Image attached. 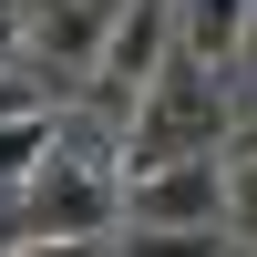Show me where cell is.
Instances as JSON below:
<instances>
[{
  "label": "cell",
  "instance_id": "6da1fadb",
  "mask_svg": "<svg viewBox=\"0 0 257 257\" xmlns=\"http://www.w3.org/2000/svg\"><path fill=\"white\" fill-rule=\"evenodd\" d=\"M226 134H247V82H237V62L165 52L155 72H144L134 113H123L113 175H134V165H185V155H226Z\"/></svg>",
  "mask_w": 257,
  "mask_h": 257
},
{
  "label": "cell",
  "instance_id": "7a4b0ae2",
  "mask_svg": "<svg viewBox=\"0 0 257 257\" xmlns=\"http://www.w3.org/2000/svg\"><path fill=\"white\" fill-rule=\"evenodd\" d=\"M11 206H21V247H93V237L123 226L113 165H62V155H41L31 175L11 185Z\"/></svg>",
  "mask_w": 257,
  "mask_h": 257
},
{
  "label": "cell",
  "instance_id": "3957f363",
  "mask_svg": "<svg viewBox=\"0 0 257 257\" xmlns=\"http://www.w3.org/2000/svg\"><path fill=\"white\" fill-rule=\"evenodd\" d=\"M165 11H175V52L247 62V0H165Z\"/></svg>",
  "mask_w": 257,
  "mask_h": 257
},
{
  "label": "cell",
  "instance_id": "277c9868",
  "mask_svg": "<svg viewBox=\"0 0 257 257\" xmlns=\"http://www.w3.org/2000/svg\"><path fill=\"white\" fill-rule=\"evenodd\" d=\"M247 226H113L103 257H237Z\"/></svg>",
  "mask_w": 257,
  "mask_h": 257
},
{
  "label": "cell",
  "instance_id": "5b68a950",
  "mask_svg": "<svg viewBox=\"0 0 257 257\" xmlns=\"http://www.w3.org/2000/svg\"><path fill=\"white\" fill-rule=\"evenodd\" d=\"M52 82H31V72H0V123H11V113H52Z\"/></svg>",
  "mask_w": 257,
  "mask_h": 257
},
{
  "label": "cell",
  "instance_id": "8992f818",
  "mask_svg": "<svg viewBox=\"0 0 257 257\" xmlns=\"http://www.w3.org/2000/svg\"><path fill=\"white\" fill-rule=\"evenodd\" d=\"M0 257H21V206H11V185H0Z\"/></svg>",
  "mask_w": 257,
  "mask_h": 257
},
{
  "label": "cell",
  "instance_id": "52a82bcc",
  "mask_svg": "<svg viewBox=\"0 0 257 257\" xmlns=\"http://www.w3.org/2000/svg\"><path fill=\"white\" fill-rule=\"evenodd\" d=\"M237 257H247V247H237Z\"/></svg>",
  "mask_w": 257,
  "mask_h": 257
}]
</instances>
